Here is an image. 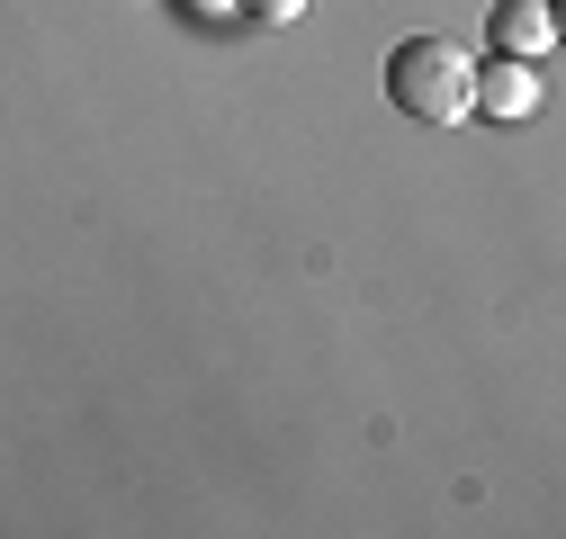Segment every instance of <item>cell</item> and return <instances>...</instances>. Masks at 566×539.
<instances>
[{
    "instance_id": "6da1fadb",
    "label": "cell",
    "mask_w": 566,
    "mask_h": 539,
    "mask_svg": "<svg viewBox=\"0 0 566 539\" xmlns=\"http://www.w3.org/2000/svg\"><path fill=\"white\" fill-rule=\"evenodd\" d=\"M387 99L422 126H459L468 99H476V63L450 45V36H405L387 54Z\"/></svg>"
},
{
    "instance_id": "7a4b0ae2",
    "label": "cell",
    "mask_w": 566,
    "mask_h": 539,
    "mask_svg": "<svg viewBox=\"0 0 566 539\" xmlns=\"http://www.w3.org/2000/svg\"><path fill=\"white\" fill-rule=\"evenodd\" d=\"M531 108H539V73H531V54H494L485 73H476L468 117H531Z\"/></svg>"
},
{
    "instance_id": "3957f363",
    "label": "cell",
    "mask_w": 566,
    "mask_h": 539,
    "mask_svg": "<svg viewBox=\"0 0 566 539\" xmlns=\"http://www.w3.org/2000/svg\"><path fill=\"white\" fill-rule=\"evenodd\" d=\"M485 36H494V54H548V36H557V10H548V0H494Z\"/></svg>"
},
{
    "instance_id": "277c9868",
    "label": "cell",
    "mask_w": 566,
    "mask_h": 539,
    "mask_svg": "<svg viewBox=\"0 0 566 539\" xmlns=\"http://www.w3.org/2000/svg\"><path fill=\"white\" fill-rule=\"evenodd\" d=\"M234 10H243L252 28H297V19H306V0H234Z\"/></svg>"
}]
</instances>
